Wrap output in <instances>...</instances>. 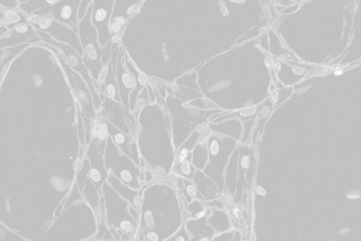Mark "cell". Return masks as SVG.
Returning a JSON list of instances; mask_svg holds the SVG:
<instances>
[{
  "mask_svg": "<svg viewBox=\"0 0 361 241\" xmlns=\"http://www.w3.org/2000/svg\"><path fill=\"white\" fill-rule=\"evenodd\" d=\"M139 212L136 235L145 241H164L188 219V215L183 216L177 194L165 184L144 190Z\"/></svg>",
  "mask_w": 361,
  "mask_h": 241,
  "instance_id": "cell-1",
  "label": "cell"
},
{
  "mask_svg": "<svg viewBox=\"0 0 361 241\" xmlns=\"http://www.w3.org/2000/svg\"><path fill=\"white\" fill-rule=\"evenodd\" d=\"M104 197V221L109 229L122 232L130 238L135 237L138 222L129 212V204L106 182L102 187Z\"/></svg>",
  "mask_w": 361,
  "mask_h": 241,
  "instance_id": "cell-2",
  "label": "cell"
},
{
  "mask_svg": "<svg viewBox=\"0 0 361 241\" xmlns=\"http://www.w3.org/2000/svg\"><path fill=\"white\" fill-rule=\"evenodd\" d=\"M104 164L106 170L132 189H140V170L129 158L121 155L111 138L108 139Z\"/></svg>",
  "mask_w": 361,
  "mask_h": 241,
  "instance_id": "cell-3",
  "label": "cell"
},
{
  "mask_svg": "<svg viewBox=\"0 0 361 241\" xmlns=\"http://www.w3.org/2000/svg\"><path fill=\"white\" fill-rule=\"evenodd\" d=\"M40 41V37L31 25L20 24L0 39V49L4 50L30 43H39Z\"/></svg>",
  "mask_w": 361,
  "mask_h": 241,
  "instance_id": "cell-4",
  "label": "cell"
},
{
  "mask_svg": "<svg viewBox=\"0 0 361 241\" xmlns=\"http://www.w3.org/2000/svg\"><path fill=\"white\" fill-rule=\"evenodd\" d=\"M77 1H58L53 6L49 7V17L54 21L65 26L77 30V13L79 6Z\"/></svg>",
  "mask_w": 361,
  "mask_h": 241,
  "instance_id": "cell-5",
  "label": "cell"
},
{
  "mask_svg": "<svg viewBox=\"0 0 361 241\" xmlns=\"http://www.w3.org/2000/svg\"><path fill=\"white\" fill-rule=\"evenodd\" d=\"M89 158L91 162L89 178L95 185L99 194H102V187L106 182L109 172L105 167L102 156L98 153L97 143L95 141L90 148Z\"/></svg>",
  "mask_w": 361,
  "mask_h": 241,
  "instance_id": "cell-6",
  "label": "cell"
},
{
  "mask_svg": "<svg viewBox=\"0 0 361 241\" xmlns=\"http://www.w3.org/2000/svg\"><path fill=\"white\" fill-rule=\"evenodd\" d=\"M106 182L128 204L137 210H140L142 192L134 189L120 181L111 173L109 174Z\"/></svg>",
  "mask_w": 361,
  "mask_h": 241,
  "instance_id": "cell-7",
  "label": "cell"
},
{
  "mask_svg": "<svg viewBox=\"0 0 361 241\" xmlns=\"http://www.w3.org/2000/svg\"><path fill=\"white\" fill-rule=\"evenodd\" d=\"M0 23L8 30H13L20 24L28 23L27 16L19 8H11L4 6L0 2Z\"/></svg>",
  "mask_w": 361,
  "mask_h": 241,
  "instance_id": "cell-8",
  "label": "cell"
},
{
  "mask_svg": "<svg viewBox=\"0 0 361 241\" xmlns=\"http://www.w3.org/2000/svg\"><path fill=\"white\" fill-rule=\"evenodd\" d=\"M185 227L191 236L190 241H207L209 239V228L205 216L197 219H187Z\"/></svg>",
  "mask_w": 361,
  "mask_h": 241,
  "instance_id": "cell-9",
  "label": "cell"
},
{
  "mask_svg": "<svg viewBox=\"0 0 361 241\" xmlns=\"http://www.w3.org/2000/svg\"><path fill=\"white\" fill-rule=\"evenodd\" d=\"M176 177V184L178 190L184 194L187 202L190 203L193 200L200 198L199 190L196 185L189 180Z\"/></svg>",
  "mask_w": 361,
  "mask_h": 241,
  "instance_id": "cell-10",
  "label": "cell"
},
{
  "mask_svg": "<svg viewBox=\"0 0 361 241\" xmlns=\"http://www.w3.org/2000/svg\"><path fill=\"white\" fill-rule=\"evenodd\" d=\"M171 172L180 177L189 180H193L196 170L192 165V155L190 154L182 163L173 164Z\"/></svg>",
  "mask_w": 361,
  "mask_h": 241,
  "instance_id": "cell-11",
  "label": "cell"
},
{
  "mask_svg": "<svg viewBox=\"0 0 361 241\" xmlns=\"http://www.w3.org/2000/svg\"><path fill=\"white\" fill-rule=\"evenodd\" d=\"M107 129L115 143L121 147V149L126 155L130 156L128 138L123 133L116 129L110 124H107Z\"/></svg>",
  "mask_w": 361,
  "mask_h": 241,
  "instance_id": "cell-12",
  "label": "cell"
},
{
  "mask_svg": "<svg viewBox=\"0 0 361 241\" xmlns=\"http://www.w3.org/2000/svg\"><path fill=\"white\" fill-rule=\"evenodd\" d=\"M110 10L104 8H97L94 11L93 21L96 26H103L107 31L108 24L110 20Z\"/></svg>",
  "mask_w": 361,
  "mask_h": 241,
  "instance_id": "cell-13",
  "label": "cell"
},
{
  "mask_svg": "<svg viewBox=\"0 0 361 241\" xmlns=\"http://www.w3.org/2000/svg\"><path fill=\"white\" fill-rule=\"evenodd\" d=\"M188 219H197L204 216L205 209L198 200H193L188 206Z\"/></svg>",
  "mask_w": 361,
  "mask_h": 241,
  "instance_id": "cell-14",
  "label": "cell"
},
{
  "mask_svg": "<svg viewBox=\"0 0 361 241\" xmlns=\"http://www.w3.org/2000/svg\"><path fill=\"white\" fill-rule=\"evenodd\" d=\"M185 221L182 226L164 241H190L191 236L186 229Z\"/></svg>",
  "mask_w": 361,
  "mask_h": 241,
  "instance_id": "cell-15",
  "label": "cell"
},
{
  "mask_svg": "<svg viewBox=\"0 0 361 241\" xmlns=\"http://www.w3.org/2000/svg\"><path fill=\"white\" fill-rule=\"evenodd\" d=\"M12 60V54H10L8 57H6L5 59L4 58L2 61L0 62V75L4 71V69L6 65H8L11 61Z\"/></svg>",
  "mask_w": 361,
  "mask_h": 241,
  "instance_id": "cell-16",
  "label": "cell"
},
{
  "mask_svg": "<svg viewBox=\"0 0 361 241\" xmlns=\"http://www.w3.org/2000/svg\"><path fill=\"white\" fill-rule=\"evenodd\" d=\"M10 30H8L6 27L0 26V39L4 37Z\"/></svg>",
  "mask_w": 361,
  "mask_h": 241,
  "instance_id": "cell-17",
  "label": "cell"
},
{
  "mask_svg": "<svg viewBox=\"0 0 361 241\" xmlns=\"http://www.w3.org/2000/svg\"><path fill=\"white\" fill-rule=\"evenodd\" d=\"M4 57V50L0 49V60H1Z\"/></svg>",
  "mask_w": 361,
  "mask_h": 241,
  "instance_id": "cell-18",
  "label": "cell"
},
{
  "mask_svg": "<svg viewBox=\"0 0 361 241\" xmlns=\"http://www.w3.org/2000/svg\"><path fill=\"white\" fill-rule=\"evenodd\" d=\"M4 58H3V59H4ZM3 59H2L1 60H0V62H1V61H2Z\"/></svg>",
  "mask_w": 361,
  "mask_h": 241,
  "instance_id": "cell-19",
  "label": "cell"
},
{
  "mask_svg": "<svg viewBox=\"0 0 361 241\" xmlns=\"http://www.w3.org/2000/svg\"><path fill=\"white\" fill-rule=\"evenodd\" d=\"M0 26H3V25H1V23H0Z\"/></svg>",
  "mask_w": 361,
  "mask_h": 241,
  "instance_id": "cell-20",
  "label": "cell"
}]
</instances>
